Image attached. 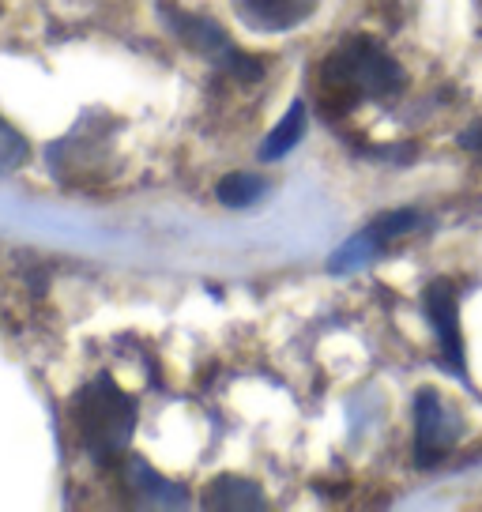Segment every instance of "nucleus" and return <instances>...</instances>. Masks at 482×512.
Returning <instances> with one entry per match:
<instances>
[{
  "instance_id": "obj_1",
  "label": "nucleus",
  "mask_w": 482,
  "mask_h": 512,
  "mask_svg": "<svg viewBox=\"0 0 482 512\" xmlns=\"http://www.w3.org/2000/svg\"><path fill=\"white\" fill-rule=\"evenodd\" d=\"M403 91V72L392 61V53L377 46L373 38H351L339 42L321 64L317 95L324 106L351 110L358 102H381Z\"/></svg>"
},
{
  "instance_id": "obj_2",
  "label": "nucleus",
  "mask_w": 482,
  "mask_h": 512,
  "mask_svg": "<svg viewBox=\"0 0 482 512\" xmlns=\"http://www.w3.org/2000/svg\"><path fill=\"white\" fill-rule=\"evenodd\" d=\"M72 430L87 456L110 464L136 433V403L113 377H95L72 396Z\"/></svg>"
},
{
  "instance_id": "obj_3",
  "label": "nucleus",
  "mask_w": 482,
  "mask_h": 512,
  "mask_svg": "<svg viewBox=\"0 0 482 512\" xmlns=\"http://www.w3.org/2000/svg\"><path fill=\"white\" fill-rule=\"evenodd\" d=\"M159 12H162L166 31L174 34L181 46L196 49V53L208 57L215 68H223L226 76H238V80H245V83H253L264 76V61L249 57V53H241V49L230 42V34H226L211 16L181 12V8H174V4H159Z\"/></svg>"
},
{
  "instance_id": "obj_4",
  "label": "nucleus",
  "mask_w": 482,
  "mask_h": 512,
  "mask_svg": "<svg viewBox=\"0 0 482 512\" xmlns=\"http://www.w3.org/2000/svg\"><path fill=\"white\" fill-rule=\"evenodd\" d=\"M464 422L437 388H418L415 396V460L418 467H434L460 441Z\"/></svg>"
},
{
  "instance_id": "obj_5",
  "label": "nucleus",
  "mask_w": 482,
  "mask_h": 512,
  "mask_svg": "<svg viewBox=\"0 0 482 512\" xmlns=\"http://www.w3.org/2000/svg\"><path fill=\"white\" fill-rule=\"evenodd\" d=\"M422 305H426V317H430V328L437 336V362L449 369L452 377H467V358H464V336H460V294L452 283L445 279H434L426 294H422Z\"/></svg>"
},
{
  "instance_id": "obj_6",
  "label": "nucleus",
  "mask_w": 482,
  "mask_h": 512,
  "mask_svg": "<svg viewBox=\"0 0 482 512\" xmlns=\"http://www.w3.org/2000/svg\"><path fill=\"white\" fill-rule=\"evenodd\" d=\"M234 12L249 31L283 34L302 27L317 12V0H234Z\"/></svg>"
},
{
  "instance_id": "obj_7",
  "label": "nucleus",
  "mask_w": 482,
  "mask_h": 512,
  "mask_svg": "<svg viewBox=\"0 0 482 512\" xmlns=\"http://www.w3.org/2000/svg\"><path fill=\"white\" fill-rule=\"evenodd\" d=\"M204 509H230V512H253L264 509L268 497L257 482L241 479V475H219L204 486V497H200Z\"/></svg>"
},
{
  "instance_id": "obj_8",
  "label": "nucleus",
  "mask_w": 482,
  "mask_h": 512,
  "mask_svg": "<svg viewBox=\"0 0 482 512\" xmlns=\"http://www.w3.org/2000/svg\"><path fill=\"white\" fill-rule=\"evenodd\" d=\"M125 482H129V490L136 494L140 505H170V509L189 505L185 490H181L177 482L162 479L159 471L151 464H144V460H129V464H125Z\"/></svg>"
},
{
  "instance_id": "obj_9",
  "label": "nucleus",
  "mask_w": 482,
  "mask_h": 512,
  "mask_svg": "<svg viewBox=\"0 0 482 512\" xmlns=\"http://www.w3.org/2000/svg\"><path fill=\"white\" fill-rule=\"evenodd\" d=\"M306 136V102H294L287 110V117L279 121V125L268 132V140L260 144V159L272 162V159H283L287 151L298 147V140Z\"/></svg>"
},
{
  "instance_id": "obj_10",
  "label": "nucleus",
  "mask_w": 482,
  "mask_h": 512,
  "mask_svg": "<svg viewBox=\"0 0 482 512\" xmlns=\"http://www.w3.org/2000/svg\"><path fill=\"white\" fill-rule=\"evenodd\" d=\"M264 196H268V181L260 174H226L219 181V204H226V208L234 211L253 208Z\"/></svg>"
},
{
  "instance_id": "obj_11",
  "label": "nucleus",
  "mask_w": 482,
  "mask_h": 512,
  "mask_svg": "<svg viewBox=\"0 0 482 512\" xmlns=\"http://www.w3.org/2000/svg\"><path fill=\"white\" fill-rule=\"evenodd\" d=\"M418 223H422V215H418V211L400 208V211H388V215H381V219H373V223L366 226V234H370V238L385 249V245H392V241L415 234Z\"/></svg>"
},
{
  "instance_id": "obj_12",
  "label": "nucleus",
  "mask_w": 482,
  "mask_h": 512,
  "mask_svg": "<svg viewBox=\"0 0 482 512\" xmlns=\"http://www.w3.org/2000/svg\"><path fill=\"white\" fill-rule=\"evenodd\" d=\"M31 155V144H27V136L19 132L12 121H4L0 117V174H8V170H19L23 162Z\"/></svg>"
},
{
  "instance_id": "obj_13",
  "label": "nucleus",
  "mask_w": 482,
  "mask_h": 512,
  "mask_svg": "<svg viewBox=\"0 0 482 512\" xmlns=\"http://www.w3.org/2000/svg\"><path fill=\"white\" fill-rule=\"evenodd\" d=\"M460 147H464V151H471V155L482 162V125L467 128L464 136H460Z\"/></svg>"
}]
</instances>
